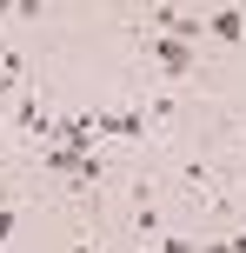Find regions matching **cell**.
Segmentation results:
<instances>
[{
  "mask_svg": "<svg viewBox=\"0 0 246 253\" xmlns=\"http://www.w3.org/2000/svg\"><path fill=\"white\" fill-rule=\"evenodd\" d=\"M233 187H240V213H246V167H240V180H233Z\"/></svg>",
  "mask_w": 246,
  "mask_h": 253,
  "instance_id": "1",
  "label": "cell"
}]
</instances>
